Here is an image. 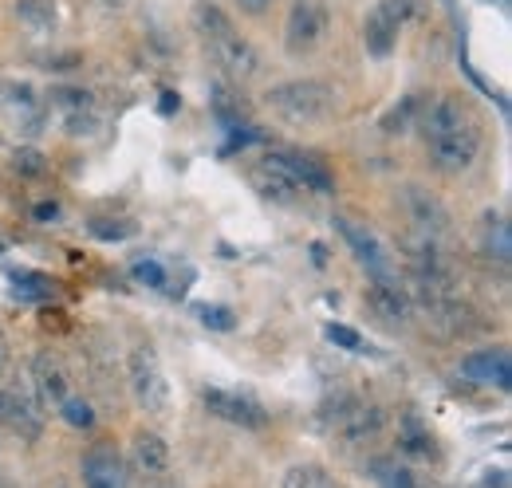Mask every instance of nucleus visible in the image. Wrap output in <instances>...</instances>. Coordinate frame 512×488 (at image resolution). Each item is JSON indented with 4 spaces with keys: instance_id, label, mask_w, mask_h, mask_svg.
Returning <instances> with one entry per match:
<instances>
[{
    "instance_id": "f257e3e1",
    "label": "nucleus",
    "mask_w": 512,
    "mask_h": 488,
    "mask_svg": "<svg viewBox=\"0 0 512 488\" xmlns=\"http://www.w3.org/2000/svg\"><path fill=\"white\" fill-rule=\"evenodd\" d=\"M193 28H197L201 40L209 44L213 60L221 63L233 79H253L256 71H260L256 48L233 28V20H229L213 0H197V4H193Z\"/></svg>"
},
{
    "instance_id": "f03ea898",
    "label": "nucleus",
    "mask_w": 512,
    "mask_h": 488,
    "mask_svg": "<svg viewBox=\"0 0 512 488\" xmlns=\"http://www.w3.org/2000/svg\"><path fill=\"white\" fill-rule=\"evenodd\" d=\"M264 103H268V111L276 119L288 122V126H323L339 107L335 87L323 83V79H284V83L268 87Z\"/></svg>"
},
{
    "instance_id": "7ed1b4c3",
    "label": "nucleus",
    "mask_w": 512,
    "mask_h": 488,
    "mask_svg": "<svg viewBox=\"0 0 512 488\" xmlns=\"http://www.w3.org/2000/svg\"><path fill=\"white\" fill-rule=\"evenodd\" d=\"M331 28L327 4L323 0H292L288 20H284V52L288 56H308L323 44Z\"/></svg>"
},
{
    "instance_id": "20e7f679",
    "label": "nucleus",
    "mask_w": 512,
    "mask_h": 488,
    "mask_svg": "<svg viewBox=\"0 0 512 488\" xmlns=\"http://www.w3.org/2000/svg\"><path fill=\"white\" fill-rule=\"evenodd\" d=\"M127 374L138 410H146V414H166L170 410V382H166V374L158 366V355L150 347H134Z\"/></svg>"
},
{
    "instance_id": "39448f33",
    "label": "nucleus",
    "mask_w": 512,
    "mask_h": 488,
    "mask_svg": "<svg viewBox=\"0 0 512 488\" xmlns=\"http://www.w3.org/2000/svg\"><path fill=\"white\" fill-rule=\"evenodd\" d=\"M426 146H430L434 170L446 174V178H457V174L473 170V162L481 154V126L473 119L465 122V126H457V130H449V134H442V138H430Z\"/></svg>"
},
{
    "instance_id": "423d86ee",
    "label": "nucleus",
    "mask_w": 512,
    "mask_h": 488,
    "mask_svg": "<svg viewBox=\"0 0 512 488\" xmlns=\"http://www.w3.org/2000/svg\"><path fill=\"white\" fill-rule=\"evenodd\" d=\"M335 229H339V237H343V241L351 244V252L359 256V264H363L375 280H394V256L386 252L383 237H379L367 221L339 213V217H335Z\"/></svg>"
},
{
    "instance_id": "0eeeda50",
    "label": "nucleus",
    "mask_w": 512,
    "mask_h": 488,
    "mask_svg": "<svg viewBox=\"0 0 512 488\" xmlns=\"http://www.w3.org/2000/svg\"><path fill=\"white\" fill-rule=\"evenodd\" d=\"M201 402H205V410L213 414V418H221V422H229V426H241V429H260L268 422V414H264V406L249 398V394H237V390H221V386H209L205 394H201Z\"/></svg>"
},
{
    "instance_id": "6e6552de",
    "label": "nucleus",
    "mask_w": 512,
    "mask_h": 488,
    "mask_svg": "<svg viewBox=\"0 0 512 488\" xmlns=\"http://www.w3.org/2000/svg\"><path fill=\"white\" fill-rule=\"evenodd\" d=\"M0 422L8 429H16L20 437L36 441L44 433V414H40V402L28 386H12V390H0Z\"/></svg>"
},
{
    "instance_id": "1a4fd4ad",
    "label": "nucleus",
    "mask_w": 512,
    "mask_h": 488,
    "mask_svg": "<svg viewBox=\"0 0 512 488\" xmlns=\"http://www.w3.org/2000/svg\"><path fill=\"white\" fill-rule=\"evenodd\" d=\"M406 209H410V221L422 229V237H430V241H442L449 237V209L430 193V189H422V185H406Z\"/></svg>"
},
{
    "instance_id": "9d476101",
    "label": "nucleus",
    "mask_w": 512,
    "mask_h": 488,
    "mask_svg": "<svg viewBox=\"0 0 512 488\" xmlns=\"http://www.w3.org/2000/svg\"><path fill=\"white\" fill-rule=\"evenodd\" d=\"M461 374L477 386H497V390H509L512 366H509V351L497 347V351H477V355H465L461 359Z\"/></svg>"
},
{
    "instance_id": "9b49d317",
    "label": "nucleus",
    "mask_w": 512,
    "mask_h": 488,
    "mask_svg": "<svg viewBox=\"0 0 512 488\" xmlns=\"http://www.w3.org/2000/svg\"><path fill=\"white\" fill-rule=\"evenodd\" d=\"M83 485L87 488H127V473L123 461L111 445H95L83 457Z\"/></svg>"
},
{
    "instance_id": "f8f14e48",
    "label": "nucleus",
    "mask_w": 512,
    "mask_h": 488,
    "mask_svg": "<svg viewBox=\"0 0 512 488\" xmlns=\"http://www.w3.org/2000/svg\"><path fill=\"white\" fill-rule=\"evenodd\" d=\"M32 390L40 406H60L67 398V370L56 355H36L32 359Z\"/></svg>"
},
{
    "instance_id": "ddd939ff",
    "label": "nucleus",
    "mask_w": 512,
    "mask_h": 488,
    "mask_svg": "<svg viewBox=\"0 0 512 488\" xmlns=\"http://www.w3.org/2000/svg\"><path fill=\"white\" fill-rule=\"evenodd\" d=\"M130 465H134L142 477H162V473L170 469V445H166L158 433L142 429V433L130 437Z\"/></svg>"
},
{
    "instance_id": "4468645a",
    "label": "nucleus",
    "mask_w": 512,
    "mask_h": 488,
    "mask_svg": "<svg viewBox=\"0 0 512 488\" xmlns=\"http://www.w3.org/2000/svg\"><path fill=\"white\" fill-rule=\"evenodd\" d=\"M253 185L268 197V201H292L296 197V178H292V170L280 162V154H268L264 162H256L253 166Z\"/></svg>"
},
{
    "instance_id": "2eb2a0df",
    "label": "nucleus",
    "mask_w": 512,
    "mask_h": 488,
    "mask_svg": "<svg viewBox=\"0 0 512 488\" xmlns=\"http://www.w3.org/2000/svg\"><path fill=\"white\" fill-rule=\"evenodd\" d=\"M367 304L371 311L390 323V327H402L406 319H410V296L398 288V280H375L371 288H367Z\"/></svg>"
},
{
    "instance_id": "dca6fc26",
    "label": "nucleus",
    "mask_w": 512,
    "mask_h": 488,
    "mask_svg": "<svg viewBox=\"0 0 512 488\" xmlns=\"http://www.w3.org/2000/svg\"><path fill=\"white\" fill-rule=\"evenodd\" d=\"M280 162L292 170V178H296L300 189H312V193H335V178L327 174V166H323L320 158L288 150V154H280Z\"/></svg>"
},
{
    "instance_id": "f3484780",
    "label": "nucleus",
    "mask_w": 512,
    "mask_h": 488,
    "mask_svg": "<svg viewBox=\"0 0 512 488\" xmlns=\"http://www.w3.org/2000/svg\"><path fill=\"white\" fill-rule=\"evenodd\" d=\"M398 28H402V24L390 20L379 4L367 12V20H363V44H367V52H371L375 60H386V56L394 52V44H398Z\"/></svg>"
},
{
    "instance_id": "a211bd4d",
    "label": "nucleus",
    "mask_w": 512,
    "mask_h": 488,
    "mask_svg": "<svg viewBox=\"0 0 512 488\" xmlns=\"http://www.w3.org/2000/svg\"><path fill=\"white\" fill-rule=\"evenodd\" d=\"M485 252H489V256H497L501 264H509V252H512L509 221H505L501 213H489V217H485Z\"/></svg>"
},
{
    "instance_id": "6ab92c4d",
    "label": "nucleus",
    "mask_w": 512,
    "mask_h": 488,
    "mask_svg": "<svg viewBox=\"0 0 512 488\" xmlns=\"http://www.w3.org/2000/svg\"><path fill=\"white\" fill-rule=\"evenodd\" d=\"M422 103H426L422 95H406V99H402V103H398V107L383 119L386 134H406L410 126H418V111H422Z\"/></svg>"
},
{
    "instance_id": "aec40b11",
    "label": "nucleus",
    "mask_w": 512,
    "mask_h": 488,
    "mask_svg": "<svg viewBox=\"0 0 512 488\" xmlns=\"http://www.w3.org/2000/svg\"><path fill=\"white\" fill-rule=\"evenodd\" d=\"M402 445H406L410 453H418V457H430V453H434V437H430V429L422 426L414 414L402 418Z\"/></svg>"
},
{
    "instance_id": "412c9836",
    "label": "nucleus",
    "mask_w": 512,
    "mask_h": 488,
    "mask_svg": "<svg viewBox=\"0 0 512 488\" xmlns=\"http://www.w3.org/2000/svg\"><path fill=\"white\" fill-rule=\"evenodd\" d=\"M16 16L24 24H32L36 32H52L56 28V12L44 4V0H16Z\"/></svg>"
},
{
    "instance_id": "4be33fe9",
    "label": "nucleus",
    "mask_w": 512,
    "mask_h": 488,
    "mask_svg": "<svg viewBox=\"0 0 512 488\" xmlns=\"http://www.w3.org/2000/svg\"><path fill=\"white\" fill-rule=\"evenodd\" d=\"M375 481H379L383 488H418L414 485V477H410L398 461H386V457L383 461H375Z\"/></svg>"
},
{
    "instance_id": "5701e85b",
    "label": "nucleus",
    "mask_w": 512,
    "mask_h": 488,
    "mask_svg": "<svg viewBox=\"0 0 512 488\" xmlns=\"http://www.w3.org/2000/svg\"><path fill=\"white\" fill-rule=\"evenodd\" d=\"M60 414H64L67 426H75V429H91V426H95V410H91L83 398H71V394H67L64 402H60Z\"/></svg>"
},
{
    "instance_id": "b1692460",
    "label": "nucleus",
    "mask_w": 512,
    "mask_h": 488,
    "mask_svg": "<svg viewBox=\"0 0 512 488\" xmlns=\"http://www.w3.org/2000/svg\"><path fill=\"white\" fill-rule=\"evenodd\" d=\"M323 485V469L320 465H292L284 473L280 488H320Z\"/></svg>"
},
{
    "instance_id": "393cba45",
    "label": "nucleus",
    "mask_w": 512,
    "mask_h": 488,
    "mask_svg": "<svg viewBox=\"0 0 512 488\" xmlns=\"http://www.w3.org/2000/svg\"><path fill=\"white\" fill-rule=\"evenodd\" d=\"M12 166H16V174H24V178H40V174L48 170V162H44L40 150H16V154H12Z\"/></svg>"
},
{
    "instance_id": "a878e982",
    "label": "nucleus",
    "mask_w": 512,
    "mask_h": 488,
    "mask_svg": "<svg viewBox=\"0 0 512 488\" xmlns=\"http://www.w3.org/2000/svg\"><path fill=\"white\" fill-rule=\"evenodd\" d=\"M327 339H331L335 347H343V351H367V347H363V335H359L355 327H343V323H327Z\"/></svg>"
},
{
    "instance_id": "bb28decb",
    "label": "nucleus",
    "mask_w": 512,
    "mask_h": 488,
    "mask_svg": "<svg viewBox=\"0 0 512 488\" xmlns=\"http://www.w3.org/2000/svg\"><path fill=\"white\" fill-rule=\"evenodd\" d=\"M197 319L213 331H233V311L229 307H217V304H201L197 307Z\"/></svg>"
},
{
    "instance_id": "cd10ccee",
    "label": "nucleus",
    "mask_w": 512,
    "mask_h": 488,
    "mask_svg": "<svg viewBox=\"0 0 512 488\" xmlns=\"http://www.w3.org/2000/svg\"><path fill=\"white\" fill-rule=\"evenodd\" d=\"M379 8H383L390 20H398V24L422 16V0H379Z\"/></svg>"
},
{
    "instance_id": "c85d7f7f",
    "label": "nucleus",
    "mask_w": 512,
    "mask_h": 488,
    "mask_svg": "<svg viewBox=\"0 0 512 488\" xmlns=\"http://www.w3.org/2000/svg\"><path fill=\"white\" fill-rule=\"evenodd\" d=\"M134 280H142V284H150V288H162V284H166V272H162L158 260H138V264H134Z\"/></svg>"
},
{
    "instance_id": "c756f323",
    "label": "nucleus",
    "mask_w": 512,
    "mask_h": 488,
    "mask_svg": "<svg viewBox=\"0 0 512 488\" xmlns=\"http://www.w3.org/2000/svg\"><path fill=\"white\" fill-rule=\"evenodd\" d=\"M91 233L103 237V241H127L134 229L130 225H99V221H91Z\"/></svg>"
},
{
    "instance_id": "7c9ffc66",
    "label": "nucleus",
    "mask_w": 512,
    "mask_h": 488,
    "mask_svg": "<svg viewBox=\"0 0 512 488\" xmlns=\"http://www.w3.org/2000/svg\"><path fill=\"white\" fill-rule=\"evenodd\" d=\"M56 103L71 107V111H87L91 107V95L87 91H56Z\"/></svg>"
},
{
    "instance_id": "2f4dec72",
    "label": "nucleus",
    "mask_w": 512,
    "mask_h": 488,
    "mask_svg": "<svg viewBox=\"0 0 512 488\" xmlns=\"http://www.w3.org/2000/svg\"><path fill=\"white\" fill-rule=\"evenodd\" d=\"M91 130H95V119L83 115V111H75V115L67 119V134H91Z\"/></svg>"
},
{
    "instance_id": "473e14b6",
    "label": "nucleus",
    "mask_w": 512,
    "mask_h": 488,
    "mask_svg": "<svg viewBox=\"0 0 512 488\" xmlns=\"http://www.w3.org/2000/svg\"><path fill=\"white\" fill-rule=\"evenodd\" d=\"M32 217L48 225V221H56V217H60V205H56V201H44V205H36V209H32Z\"/></svg>"
},
{
    "instance_id": "72a5a7b5",
    "label": "nucleus",
    "mask_w": 512,
    "mask_h": 488,
    "mask_svg": "<svg viewBox=\"0 0 512 488\" xmlns=\"http://www.w3.org/2000/svg\"><path fill=\"white\" fill-rule=\"evenodd\" d=\"M268 4H272V0H237V8H241V12H249V16H264V12H268Z\"/></svg>"
},
{
    "instance_id": "f704fd0d",
    "label": "nucleus",
    "mask_w": 512,
    "mask_h": 488,
    "mask_svg": "<svg viewBox=\"0 0 512 488\" xmlns=\"http://www.w3.org/2000/svg\"><path fill=\"white\" fill-rule=\"evenodd\" d=\"M4 366H8V339H4V331H0V374H4Z\"/></svg>"
},
{
    "instance_id": "c9c22d12",
    "label": "nucleus",
    "mask_w": 512,
    "mask_h": 488,
    "mask_svg": "<svg viewBox=\"0 0 512 488\" xmlns=\"http://www.w3.org/2000/svg\"><path fill=\"white\" fill-rule=\"evenodd\" d=\"M174 107H178V99H174V91H166V99H162V111H166V115H170V111H174Z\"/></svg>"
},
{
    "instance_id": "e433bc0d",
    "label": "nucleus",
    "mask_w": 512,
    "mask_h": 488,
    "mask_svg": "<svg viewBox=\"0 0 512 488\" xmlns=\"http://www.w3.org/2000/svg\"><path fill=\"white\" fill-rule=\"evenodd\" d=\"M320 488H347V485H339V481H327V477H323V485Z\"/></svg>"
},
{
    "instance_id": "4c0bfd02",
    "label": "nucleus",
    "mask_w": 512,
    "mask_h": 488,
    "mask_svg": "<svg viewBox=\"0 0 512 488\" xmlns=\"http://www.w3.org/2000/svg\"><path fill=\"white\" fill-rule=\"evenodd\" d=\"M158 488H182V485H158Z\"/></svg>"
},
{
    "instance_id": "58836bf2",
    "label": "nucleus",
    "mask_w": 512,
    "mask_h": 488,
    "mask_svg": "<svg viewBox=\"0 0 512 488\" xmlns=\"http://www.w3.org/2000/svg\"><path fill=\"white\" fill-rule=\"evenodd\" d=\"M107 4H123V0H107Z\"/></svg>"
}]
</instances>
